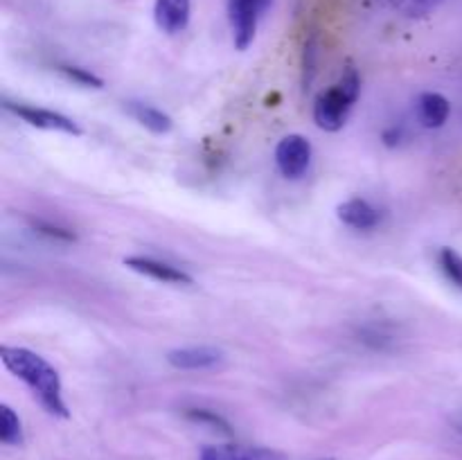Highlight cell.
<instances>
[{
	"label": "cell",
	"instance_id": "obj_17",
	"mask_svg": "<svg viewBox=\"0 0 462 460\" xmlns=\"http://www.w3.org/2000/svg\"><path fill=\"white\" fill-rule=\"evenodd\" d=\"M391 3L406 16H424L438 0H391Z\"/></svg>",
	"mask_w": 462,
	"mask_h": 460
},
{
	"label": "cell",
	"instance_id": "obj_15",
	"mask_svg": "<svg viewBox=\"0 0 462 460\" xmlns=\"http://www.w3.org/2000/svg\"><path fill=\"white\" fill-rule=\"evenodd\" d=\"M440 266L445 271L447 278L462 289V255L456 253L454 248H442L440 251Z\"/></svg>",
	"mask_w": 462,
	"mask_h": 460
},
{
	"label": "cell",
	"instance_id": "obj_13",
	"mask_svg": "<svg viewBox=\"0 0 462 460\" xmlns=\"http://www.w3.org/2000/svg\"><path fill=\"white\" fill-rule=\"evenodd\" d=\"M0 440L5 445H23V424L7 404L0 406Z\"/></svg>",
	"mask_w": 462,
	"mask_h": 460
},
{
	"label": "cell",
	"instance_id": "obj_20",
	"mask_svg": "<svg viewBox=\"0 0 462 460\" xmlns=\"http://www.w3.org/2000/svg\"><path fill=\"white\" fill-rule=\"evenodd\" d=\"M383 138H386L388 144H397V143H400V138H402V129L386 131V133H383Z\"/></svg>",
	"mask_w": 462,
	"mask_h": 460
},
{
	"label": "cell",
	"instance_id": "obj_2",
	"mask_svg": "<svg viewBox=\"0 0 462 460\" xmlns=\"http://www.w3.org/2000/svg\"><path fill=\"white\" fill-rule=\"evenodd\" d=\"M361 93V77L356 68L347 66L343 70L341 81L329 90L320 93L314 104V120L320 129L338 131L347 122L352 106L359 99Z\"/></svg>",
	"mask_w": 462,
	"mask_h": 460
},
{
	"label": "cell",
	"instance_id": "obj_14",
	"mask_svg": "<svg viewBox=\"0 0 462 460\" xmlns=\"http://www.w3.org/2000/svg\"><path fill=\"white\" fill-rule=\"evenodd\" d=\"M185 415H188V418L192 419V422L203 424V427L215 428V431L224 433V436H230V433H233V428H230L228 419H224L219 413H215V410H208V409H188V410H185Z\"/></svg>",
	"mask_w": 462,
	"mask_h": 460
},
{
	"label": "cell",
	"instance_id": "obj_1",
	"mask_svg": "<svg viewBox=\"0 0 462 460\" xmlns=\"http://www.w3.org/2000/svg\"><path fill=\"white\" fill-rule=\"evenodd\" d=\"M0 359H3L5 368L12 374H16L21 382H25L41 401L45 410L54 418H68V406L63 401L61 379L59 373L36 352L27 350V347H0Z\"/></svg>",
	"mask_w": 462,
	"mask_h": 460
},
{
	"label": "cell",
	"instance_id": "obj_22",
	"mask_svg": "<svg viewBox=\"0 0 462 460\" xmlns=\"http://www.w3.org/2000/svg\"><path fill=\"white\" fill-rule=\"evenodd\" d=\"M323 460H334V458H323Z\"/></svg>",
	"mask_w": 462,
	"mask_h": 460
},
{
	"label": "cell",
	"instance_id": "obj_6",
	"mask_svg": "<svg viewBox=\"0 0 462 460\" xmlns=\"http://www.w3.org/2000/svg\"><path fill=\"white\" fill-rule=\"evenodd\" d=\"M199 460H287V455L269 446L244 445H210L203 446Z\"/></svg>",
	"mask_w": 462,
	"mask_h": 460
},
{
	"label": "cell",
	"instance_id": "obj_21",
	"mask_svg": "<svg viewBox=\"0 0 462 460\" xmlns=\"http://www.w3.org/2000/svg\"><path fill=\"white\" fill-rule=\"evenodd\" d=\"M271 3H273V0H260V7L264 9V12H266V9L271 7Z\"/></svg>",
	"mask_w": 462,
	"mask_h": 460
},
{
	"label": "cell",
	"instance_id": "obj_5",
	"mask_svg": "<svg viewBox=\"0 0 462 460\" xmlns=\"http://www.w3.org/2000/svg\"><path fill=\"white\" fill-rule=\"evenodd\" d=\"M5 108L9 113H14L16 117H21L27 124L36 126V129L45 131H61L68 135H79L81 129L70 120V117L61 115L57 111H50V108H39V106H27V104H12L5 102Z\"/></svg>",
	"mask_w": 462,
	"mask_h": 460
},
{
	"label": "cell",
	"instance_id": "obj_10",
	"mask_svg": "<svg viewBox=\"0 0 462 460\" xmlns=\"http://www.w3.org/2000/svg\"><path fill=\"white\" fill-rule=\"evenodd\" d=\"M337 215L343 224L356 230H370L382 221V212L374 206H370L365 198H350L337 207Z\"/></svg>",
	"mask_w": 462,
	"mask_h": 460
},
{
	"label": "cell",
	"instance_id": "obj_18",
	"mask_svg": "<svg viewBox=\"0 0 462 460\" xmlns=\"http://www.w3.org/2000/svg\"><path fill=\"white\" fill-rule=\"evenodd\" d=\"M302 84H305V88H310L311 84V77H314V70H316V43L314 39L307 41L305 45V63H302Z\"/></svg>",
	"mask_w": 462,
	"mask_h": 460
},
{
	"label": "cell",
	"instance_id": "obj_4",
	"mask_svg": "<svg viewBox=\"0 0 462 460\" xmlns=\"http://www.w3.org/2000/svg\"><path fill=\"white\" fill-rule=\"evenodd\" d=\"M275 162L287 179H300L311 165V144L305 135L291 133L280 140Z\"/></svg>",
	"mask_w": 462,
	"mask_h": 460
},
{
	"label": "cell",
	"instance_id": "obj_7",
	"mask_svg": "<svg viewBox=\"0 0 462 460\" xmlns=\"http://www.w3.org/2000/svg\"><path fill=\"white\" fill-rule=\"evenodd\" d=\"M125 266H129V269L135 271V273H143V275H147V278L158 280V282L192 284V278H189L185 271L176 269V266L167 264V262L153 260V257H143V255L126 257Z\"/></svg>",
	"mask_w": 462,
	"mask_h": 460
},
{
	"label": "cell",
	"instance_id": "obj_11",
	"mask_svg": "<svg viewBox=\"0 0 462 460\" xmlns=\"http://www.w3.org/2000/svg\"><path fill=\"white\" fill-rule=\"evenodd\" d=\"M451 104L440 93H424L418 99V117L427 129H438L449 120Z\"/></svg>",
	"mask_w": 462,
	"mask_h": 460
},
{
	"label": "cell",
	"instance_id": "obj_8",
	"mask_svg": "<svg viewBox=\"0 0 462 460\" xmlns=\"http://www.w3.org/2000/svg\"><path fill=\"white\" fill-rule=\"evenodd\" d=\"M192 0H156L153 18L165 34H179L188 27Z\"/></svg>",
	"mask_w": 462,
	"mask_h": 460
},
{
	"label": "cell",
	"instance_id": "obj_3",
	"mask_svg": "<svg viewBox=\"0 0 462 460\" xmlns=\"http://www.w3.org/2000/svg\"><path fill=\"white\" fill-rule=\"evenodd\" d=\"M262 14L264 9L260 7V0H228V18L237 50L251 48Z\"/></svg>",
	"mask_w": 462,
	"mask_h": 460
},
{
	"label": "cell",
	"instance_id": "obj_12",
	"mask_svg": "<svg viewBox=\"0 0 462 460\" xmlns=\"http://www.w3.org/2000/svg\"><path fill=\"white\" fill-rule=\"evenodd\" d=\"M126 111L129 115L134 117L135 122L149 129L152 133H167L171 131V117L167 113H162L161 108L152 106V104H144V102H129L126 104Z\"/></svg>",
	"mask_w": 462,
	"mask_h": 460
},
{
	"label": "cell",
	"instance_id": "obj_19",
	"mask_svg": "<svg viewBox=\"0 0 462 460\" xmlns=\"http://www.w3.org/2000/svg\"><path fill=\"white\" fill-rule=\"evenodd\" d=\"M34 228H36V233L48 235V237H52V239H66V242H72V239H75V233H70V230L57 228V225H52V224H43V221H36Z\"/></svg>",
	"mask_w": 462,
	"mask_h": 460
},
{
	"label": "cell",
	"instance_id": "obj_16",
	"mask_svg": "<svg viewBox=\"0 0 462 460\" xmlns=\"http://www.w3.org/2000/svg\"><path fill=\"white\" fill-rule=\"evenodd\" d=\"M59 70H61L63 75L68 77V79L75 81V84H79V86H86V88H102V86H104V81L99 79L97 75H93L90 70H86V68L59 66Z\"/></svg>",
	"mask_w": 462,
	"mask_h": 460
},
{
	"label": "cell",
	"instance_id": "obj_9",
	"mask_svg": "<svg viewBox=\"0 0 462 460\" xmlns=\"http://www.w3.org/2000/svg\"><path fill=\"white\" fill-rule=\"evenodd\" d=\"M224 354L215 347H180V350H171L167 354V361H170L174 368L179 370H208L215 368V365L221 363Z\"/></svg>",
	"mask_w": 462,
	"mask_h": 460
}]
</instances>
